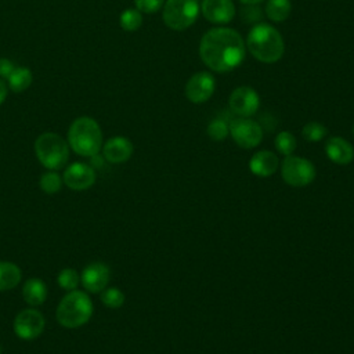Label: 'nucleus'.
I'll use <instances>...</instances> for the list:
<instances>
[{"instance_id":"14","label":"nucleus","mask_w":354,"mask_h":354,"mask_svg":"<svg viewBox=\"0 0 354 354\" xmlns=\"http://www.w3.org/2000/svg\"><path fill=\"white\" fill-rule=\"evenodd\" d=\"M109 277H111V272L108 266L101 261H95V263H90L83 268L80 281L86 290L91 293H98L106 288L109 282Z\"/></svg>"},{"instance_id":"28","label":"nucleus","mask_w":354,"mask_h":354,"mask_svg":"<svg viewBox=\"0 0 354 354\" xmlns=\"http://www.w3.org/2000/svg\"><path fill=\"white\" fill-rule=\"evenodd\" d=\"M58 285L65 290H75L80 282V277L73 268H64L57 277Z\"/></svg>"},{"instance_id":"17","label":"nucleus","mask_w":354,"mask_h":354,"mask_svg":"<svg viewBox=\"0 0 354 354\" xmlns=\"http://www.w3.org/2000/svg\"><path fill=\"white\" fill-rule=\"evenodd\" d=\"M325 153L336 165H348L354 159L353 145L343 137H330L325 142Z\"/></svg>"},{"instance_id":"9","label":"nucleus","mask_w":354,"mask_h":354,"mask_svg":"<svg viewBox=\"0 0 354 354\" xmlns=\"http://www.w3.org/2000/svg\"><path fill=\"white\" fill-rule=\"evenodd\" d=\"M44 317L35 308H25L19 311L14 319V332L19 339L33 340L44 330Z\"/></svg>"},{"instance_id":"23","label":"nucleus","mask_w":354,"mask_h":354,"mask_svg":"<svg viewBox=\"0 0 354 354\" xmlns=\"http://www.w3.org/2000/svg\"><path fill=\"white\" fill-rule=\"evenodd\" d=\"M274 145L281 155L289 156L295 152V149L297 147V141H296V137L290 131L285 130V131H281L277 134V137L274 140Z\"/></svg>"},{"instance_id":"6","label":"nucleus","mask_w":354,"mask_h":354,"mask_svg":"<svg viewBox=\"0 0 354 354\" xmlns=\"http://www.w3.org/2000/svg\"><path fill=\"white\" fill-rule=\"evenodd\" d=\"M199 11L198 0H165L162 18L171 30H184L196 21Z\"/></svg>"},{"instance_id":"3","label":"nucleus","mask_w":354,"mask_h":354,"mask_svg":"<svg viewBox=\"0 0 354 354\" xmlns=\"http://www.w3.org/2000/svg\"><path fill=\"white\" fill-rule=\"evenodd\" d=\"M68 144L80 156H94L102 148V131L100 124L88 116H80L72 122L68 130Z\"/></svg>"},{"instance_id":"1","label":"nucleus","mask_w":354,"mask_h":354,"mask_svg":"<svg viewBox=\"0 0 354 354\" xmlns=\"http://www.w3.org/2000/svg\"><path fill=\"white\" fill-rule=\"evenodd\" d=\"M246 54L242 36L231 28L218 26L207 30L199 43L202 62L213 72L225 73L238 68Z\"/></svg>"},{"instance_id":"34","label":"nucleus","mask_w":354,"mask_h":354,"mask_svg":"<svg viewBox=\"0 0 354 354\" xmlns=\"http://www.w3.org/2000/svg\"><path fill=\"white\" fill-rule=\"evenodd\" d=\"M353 134H354V126H353Z\"/></svg>"},{"instance_id":"29","label":"nucleus","mask_w":354,"mask_h":354,"mask_svg":"<svg viewBox=\"0 0 354 354\" xmlns=\"http://www.w3.org/2000/svg\"><path fill=\"white\" fill-rule=\"evenodd\" d=\"M134 4L140 12L155 14L163 7L165 0H134Z\"/></svg>"},{"instance_id":"32","label":"nucleus","mask_w":354,"mask_h":354,"mask_svg":"<svg viewBox=\"0 0 354 354\" xmlns=\"http://www.w3.org/2000/svg\"><path fill=\"white\" fill-rule=\"evenodd\" d=\"M7 91H8V87H7V83L0 77V105L4 102L6 97H7Z\"/></svg>"},{"instance_id":"15","label":"nucleus","mask_w":354,"mask_h":354,"mask_svg":"<svg viewBox=\"0 0 354 354\" xmlns=\"http://www.w3.org/2000/svg\"><path fill=\"white\" fill-rule=\"evenodd\" d=\"M133 144L127 137L116 136L104 144L102 156L109 163H124L133 155Z\"/></svg>"},{"instance_id":"5","label":"nucleus","mask_w":354,"mask_h":354,"mask_svg":"<svg viewBox=\"0 0 354 354\" xmlns=\"http://www.w3.org/2000/svg\"><path fill=\"white\" fill-rule=\"evenodd\" d=\"M35 152L39 162L50 169L58 170L65 166L69 158V147L66 141L55 133H43L35 141Z\"/></svg>"},{"instance_id":"10","label":"nucleus","mask_w":354,"mask_h":354,"mask_svg":"<svg viewBox=\"0 0 354 354\" xmlns=\"http://www.w3.org/2000/svg\"><path fill=\"white\" fill-rule=\"evenodd\" d=\"M228 104L230 109L239 118H250L260 106V97L254 88L239 86L231 93Z\"/></svg>"},{"instance_id":"12","label":"nucleus","mask_w":354,"mask_h":354,"mask_svg":"<svg viewBox=\"0 0 354 354\" xmlns=\"http://www.w3.org/2000/svg\"><path fill=\"white\" fill-rule=\"evenodd\" d=\"M62 183H65L66 187H69L71 189L83 191L90 188L95 183V171L91 166L76 162L65 169Z\"/></svg>"},{"instance_id":"30","label":"nucleus","mask_w":354,"mask_h":354,"mask_svg":"<svg viewBox=\"0 0 354 354\" xmlns=\"http://www.w3.org/2000/svg\"><path fill=\"white\" fill-rule=\"evenodd\" d=\"M242 18L248 24H259L260 19L263 18V14L257 6H246L245 8H242Z\"/></svg>"},{"instance_id":"31","label":"nucleus","mask_w":354,"mask_h":354,"mask_svg":"<svg viewBox=\"0 0 354 354\" xmlns=\"http://www.w3.org/2000/svg\"><path fill=\"white\" fill-rule=\"evenodd\" d=\"M15 69L14 62H11L7 58H0V77L4 80H7V77L11 75V72Z\"/></svg>"},{"instance_id":"7","label":"nucleus","mask_w":354,"mask_h":354,"mask_svg":"<svg viewBox=\"0 0 354 354\" xmlns=\"http://www.w3.org/2000/svg\"><path fill=\"white\" fill-rule=\"evenodd\" d=\"M317 176L315 166L307 158L289 155L285 156L281 165L282 180L295 188H301L310 185Z\"/></svg>"},{"instance_id":"21","label":"nucleus","mask_w":354,"mask_h":354,"mask_svg":"<svg viewBox=\"0 0 354 354\" xmlns=\"http://www.w3.org/2000/svg\"><path fill=\"white\" fill-rule=\"evenodd\" d=\"M292 11L290 0H268L266 4V15L272 22H283Z\"/></svg>"},{"instance_id":"22","label":"nucleus","mask_w":354,"mask_h":354,"mask_svg":"<svg viewBox=\"0 0 354 354\" xmlns=\"http://www.w3.org/2000/svg\"><path fill=\"white\" fill-rule=\"evenodd\" d=\"M119 24L126 32H134L142 24V12L137 8H126L119 17Z\"/></svg>"},{"instance_id":"20","label":"nucleus","mask_w":354,"mask_h":354,"mask_svg":"<svg viewBox=\"0 0 354 354\" xmlns=\"http://www.w3.org/2000/svg\"><path fill=\"white\" fill-rule=\"evenodd\" d=\"M21 281V270L11 261H0V290L15 288Z\"/></svg>"},{"instance_id":"25","label":"nucleus","mask_w":354,"mask_h":354,"mask_svg":"<svg viewBox=\"0 0 354 354\" xmlns=\"http://www.w3.org/2000/svg\"><path fill=\"white\" fill-rule=\"evenodd\" d=\"M301 134L307 141L318 142L328 134V129L319 122H308L303 126Z\"/></svg>"},{"instance_id":"24","label":"nucleus","mask_w":354,"mask_h":354,"mask_svg":"<svg viewBox=\"0 0 354 354\" xmlns=\"http://www.w3.org/2000/svg\"><path fill=\"white\" fill-rule=\"evenodd\" d=\"M206 133L207 136L213 140V141H223L227 138V136L230 134V127L228 123L224 119L216 118L213 119L207 127H206Z\"/></svg>"},{"instance_id":"2","label":"nucleus","mask_w":354,"mask_h":354,"mask_svg":"<svg viewBox=\"0 0 354 354\" xmlns=\"http://www.w3.org/2000/svg\"><path fill=\"white\" fill-rule=\"evenodd\" d=\"M245 44L253 58L264 64L279 61L285 53L282 35L266 22H259L249 30Z\"/></svg>"},{"instance_id":"26","label":"nucleus","mask_w":354,"mask_h":354,"mask_svg":"<svg viewBox=\"0 0 354 354\" xmlns=\"http://www.w3.org/2000/svg\"><path fill=\"white\" fill-rule=\"evenodd\" d=\"M101 301L108 308H119L124 303V293L118 288H108L101 292Z\"/></svg>"},{"instance_id":"13","label":"nucleus","mask_w":354,"mask_h":354,"mask_svg":"<svg viewBox=\"0 0 354 354\" xmlns=\"http://www.w3.org/2000/svg\"><path fill=\"white\" fill-rule=\"evenodd\" d=\"M201 11L210 24L225 25L235 17V4L232 0H203Z\"/></svg>"},{"instance_id":"11","label":"nucleus","mask_w":354,"mask_h":354,"mask_svg":"<svg viewBox=\"0 0 354 354\" xmlns=\"http://www.w3.org/2000/svg\"><path fill=\"white\" fill-rule=\"evenodd\" d=\"M216 90V79L210 72L194 73L185 84V97L194 104L206 102Z\"/></svg>"},{"instance_id":"16","label":"nucleus","mask_w":354,"mask_h":354,"mask_svg":"<svg viewBox=\"0 0 354 354\" xmlns=\"http://www.w3.org/2000/svg\"><path fill=\"white\" fill-rule=\"evenodd\" d=\"M279 167V159L278 156L268 151V149H261L257 151L252 155L249 160V170L261 178L272 176Z\"/></svg>"},{"instance_id":"18","label":"nucleus","mask_w":354,"mask_h":354,"mask_svg":"<svg viewBox=\"0 0 354 354\" xmlns=\"http://www.w3.org/2000/svg\"><path fill=\"white\" fill-rule=\"evenodd\" d=\"M24 300L32 306H40L47 299V286L40 278H30L22 286Z\"/></svg>"},{"instance_id":"27","label":"nucleus","mask_w":354,"mask_h":354,"mask_svg":"<svg viewBox=\"0 0 354 354\" xmlns=\"http://www.w3.org/2000/svg\"><path fill=\"white\" fill-rule=\"evenodd\" d=\"M62 187V178L55 171H47L40 177V188L46 194H55Z\"/></svg>"},{"instance_id":"4","label":"nucleus","mask_w":354,"mask_h":354,"mask_svg":"<svg viewBox=\"0 0 354 354\" xmlns=\"http://www.w3.org/2000/svg\"><path fill=\"white\" fill-rule=\"evenodd\" d=\"M93 314V301L87 293L82 290H71L59 301L55 315L57 321L69 329L79 328L86 324Z\"/></svg>"},{"instance_id":"8","label":"nucleus","mask_w":354,"mask_h":354,"mask_svg":"<svg viewBox=\"0 0 354 354\" xmlns=\"http://www.w3.org/2000/svg\"><path fill=\"white\" fill-rule=\"evenodd\" d=\"M230 134L234 142L243 148H256L263 140V129L260 123L250 118H236L228 123Z\"/></svg>"},{"instance_id":"33","label":"nucleus","mask_w":354,"mask_h":354,"mask_svg":"<svg viewBox=\"0 0 354 354\" xmlns=\"http://www.w3.org/2000/svg\"><path fill=\"white\" fill-rule=\"evenodd\" d=\"M242 4H245V6H257V4H260V3H263L264 0H239Z\"/></svg>"},{"instance_id":"19","label":"nucleus","mask_w":354,"mask_h":354,"mask_svg":"<svg viewBox=\"0 0 354 354\" xmlns=\"http://www.w3.org/2000/svg\"><path fill=\"white\" fill-rule=\"evenodd\" d=\"M33 82V75L28 68L15 66L11 75L7 77V87L14 93L25 91Z\"/></svg>"}]
</instances>
